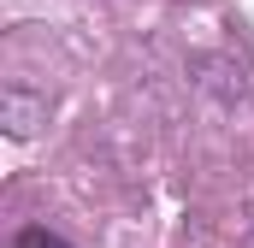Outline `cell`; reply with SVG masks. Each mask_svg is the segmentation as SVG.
I'll list each match as a JSON object with an SVG mask.
<instances>
[{
    "label": "cell",
    "mask_w": 254,
    "mask_h": 248,
    "mask_svg": "<svg viewBox=\"0 0 254 248\" xmlns=\"http://www.w3.org/2000/svg\"><path fill=\"white\" fill-rule=\"evenodd\" d=\"M12 248H71V243H65L60 231H48V225H30V231L12 237Z\"/></svg>",
    "instance_id": "1"
}]
</instances>
